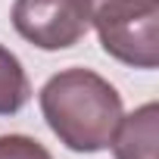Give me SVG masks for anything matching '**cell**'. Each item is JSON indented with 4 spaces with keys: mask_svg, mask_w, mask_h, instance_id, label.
<instances>
[{
    "mask_svg": "<svg viewBox=\"0 0 159 159\" xmlns=\"http://www.w3.org/2000/svg\"><path fill=\"white\" fill-rule=\"evenodd\" d=\"M41 112L69 150L97 153L122 122V97L97 72L66 69L41 88Z\"/></svg>",
    "mask_w": 159,
    "mask_h": 159,
    "instance_id": "obj_1",
    "label": "cell"
},
{
    "mask_svg": "<svg viewBox=\"0 0 159 159\" xmlns=\"http://www.w3.org/2000/svg\"><path fill=\"white\" fill-rule=\"evenodd\" d=\"M91 25L112 59L134 69L159 66V0H94Z\"/></svg>",
    "mask_w": 159,
    "mask_h": 159,
    "instance_id": "obj_2",
    "label": "cell"
},
{
    "mask_svg": "<svg viewBox=\"0 0 159 159\" xmlns=\"http://www.w3.org/2000/svg\"><path fill=\"white\" fill-rule=\"evenodd\" d=\"M94 0H16L13 28L41 50H69L91 28Z\"/></svg>",
    "mask_w": 159,
    "mask_h": 159,
    "instance_id": "obj_3",
    "label": "cell"
},
{
    "mask_svg": "<svg viewBox=\"0 0 159 159\" xmlns=\"http://www.w3.org/2000/svg\"><path fill=\"white\" fill-rule=\"evenodd\" d=\"M112 153L116 159H156L159 147V106L143 103L131 116H122L116 134H112Z\"/></svg>",
    "mask_w": 159,
    "mask_h": 159,
    "instance_id": "obj_4",
    "label": "cell"
},
{
    "mask_svg": "<svg viewBox=\"0 0 159 159\" xmlns=\"http://www.w3.org/2000/svg\"><path fill=\"white\" fill-rule=\"evenodd\" d=\"M31 97L28 75L13 50L0 44V116H16Z\"/></svg>",
    "mask_w": 159,
    "mask_h": 159,
    "instance_id": "obj_5",
    "label": "cell"
},
{
    "mask_svg": "<svg viewBox=\"0 0 159 159\" xmlns=\"http://www.w3.org/2000/svg\"><path fill=\"white\" fill-rule=\"evenodd\" d=\"M0 159H53L50 150L28 134H0Z\"/></svg>",
    "mask_w": 159,
    "mask_h": 159,
    "instance_id": "obj_6",
    "label": "cell"
}]
</instances>
